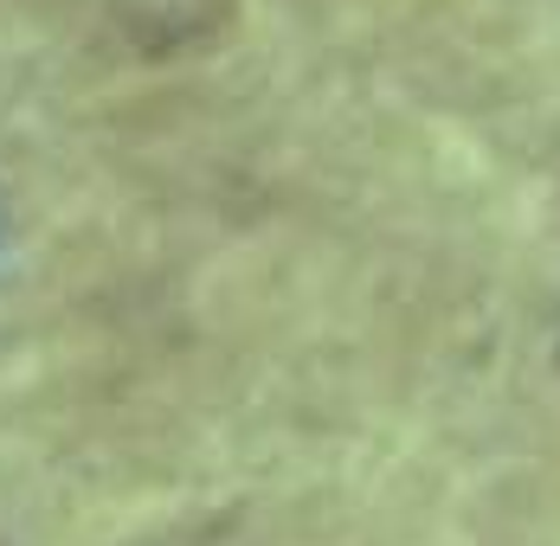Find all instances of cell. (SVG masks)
Here are the masks:
<instances>
[]
</instances>
